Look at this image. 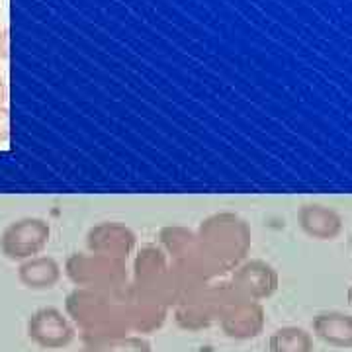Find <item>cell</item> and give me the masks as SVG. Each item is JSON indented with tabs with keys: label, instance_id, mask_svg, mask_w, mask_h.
I'll use <instances>...</instances> for the list:
<instances>
[{
	"label": "cell",
	"instance_id": "obj_11",
	"mask_svg": "<svg viewBox=\"0 0 352 352\" xmlns=\"http://www.w3.org/2000/svg\"><path fill=\"white\" fill-rule=\"evenodd\" d=\"M10 139V110L8 106H0V143Z\"/></svg>",
	"mask_w": 352,
	"mask_h": 352
},
{
	"label": "cell",
	"instance_id": "obj_3",
	"mask_svg": "<svg viewBox=\"0 0 352 352\" xmlns=\"http://www.w3.org/2000/svg\"><path fill=\"white\" fill-rule=\"evenodd\" d=\"M342 215L321 201H305L298 210V226L309 239H337L342 231Z\"/></svg>",
	"mask_w": 352,
	"mask_h": 352
},
{
	"label": "cell",
	"instance_id": "obj_7",
	"mask_svg": "<svg viewBox=\"0 0 352 352\" xmlns=\"http://www.w3.org/2000/svg\"><path fill=\"white\" fill-rule=\"evenodd\" d=\"M133 243V233L120 221H104L100 226L92 227L88 233V245L104 252H127Z\"/></svg>",
	"mask_w": 352,
	"mask_h": 352
},
{
	"label": "cell",
	"instance_id": "obj_8",
	"mask_svg": "<svg viewBox=\"0 0 352 352\" xmlns=\"http://www.w3.org/2000/svg\"><path fill=\"white\" fill-rule=\"evenodd\" d=\"M18 276L25 288L50 289L59 282L61 268H59L57 261L51 256H32L22 263Z\"/></svg>",
	"mask_w": 352,
	"mask_h": 352
},
{
	"label": "cell",
	"instance_id": "obj_1",
	"mask_svg": "<svg viewBox=\"0 0 352 352\" xmlns=\"http://www.w3.org/2000/svg\"><path fill=\"white\" fill-rule=\"evenodd\" d=\"M51 227L41 217H22L2 231L0 251L10 261H28L47 247Z\"/></svg>",
	"mask_w": 352,
	"mask_h": 352
},
{
	"label": "cell",
	"instance_id": "obj_15",
	"mask_svg": "<svg viewBox=\"0 0 352 352\" xmlns=\"http://www.w3.org/2000/svg\"><path fill=\"white\" fill-rule=\"evenodd\" d=\"M351 247H352V235H351Z\"/></svg>",
	"mask_w": 352,
	"mask_h": 352
},
{
	"label": "cell",
	"instance_id": "obj_10",
	"mask_svg": "<svg viewBox=\"0 0 352 352\" xmlns=\"http://www.w3.org/2000/svg\"><path fill=\"white\" fill-rule=\"evenodd\" d=\"M270 352H311L314 339L302 327H282L272 333L268 340Z\"/></svg>",
	"mask_w": 352,
	"mask_h": 352
},
{
	"label": "cell",
	"instance_id": "obj_5",
	"mask_svg": "<svg viewBox=\"0 0 352 352\" xmlns=\"http://www.w3.org/2000/svg\"><path fill=\"white\" fill-rule=\"evenodd\" d=\"M235 284L251 300L270 298L278 288L276 270L264 261H249L235 274Z\"/></svg>",
	"mask_w": 352,
	"mask_h": 352
},
{
	"label": "cell",
	"instance_id": "obj_13",
	"mask_svg": "<svg viewBox=\"0 0 352 352\" xmlns=\"http://www.w3.org/2000/svg\"><path fill=\"white\" fill-rule=\"evenodd\" d=\"M6 96H8V90H6V82H4V78L0 76V106H4V102H6Z\"/></svg>",
	"mask_w": 352,
	"mask_h": 352
},
{
	"label": "cell",
	"instance_id": "obj_6",
	"mask_svg": "<svg viewBox=\"0 0 352 352\" xmlns=\"http://www.w3.org/2000/svg\"><path fill=\"white\" fill-rule=\"evenodd\" d=\"M314 333L331 346L352 349V315L342 311H323L315 315Z\"/></svg>",
	"mask_w": 352,
	"mask_h": 352
},
{
	"label": "cell",
	"instance_id": "obj_4",
	"mask_svg": "<svg viewBox=\"0 0 352 352\" xmlns=\"http://www.w3.org/2000/svg\"><path fill=\"white\" fill-rule=\"evenodd\" d=\"M30 339H34L43 349H61L73 340V327L65 319V315L53 307L39 309L32 315L28 323Z\"/></svg>",
	"mask_w": 352,
	"mask_h": 352
},
{
	"label": "cell",
	"instance_id": "obj_12",
	"mask_svg": "<svg viewBox=\"0 0 352 352\" xmlns=\"http://www.w3.org/2000/svg\"><path fill=\"white\" fill-rule=\"evenodd\" d=\"M10 57V36H8V28H4L0 32V59L8 61Z\"/></svg>",
	"mask_w": 352,
	"mask_h": 352
},
{
	"label": "cell",
	"instance_id": "obj_9",
	"mask_svg": "<svg viewBox=\"0 0 352 352\" xmlns=\"http://www.w3.org/2000/svg\"><path fill=\"white\" fill-rule=\"evenodd\" d=\"M264 325V311L258 303H241L237 309L227 315L226 331L237 339H251L256 337Z\"/></svg>",
	"mask_w": 352,
	"mask_h": 352
},
{
	"label": "cell",
	"instance_id": "obj_2",
	"mask_svg": "<svg viewBox=\"0 0 352 352\" xmlns=\"http://www.w3.org/2000/svg\"><path fill=\"white\" fill-rule=\"evenodd\" d=\"M201 241L212 247L219 245V252L229 258H241L251 247V229L239 215L221 212L201 223Z\"/></svg>",
	"mask_w": 352,
	"mask_h": 352
},
{
	"label": "cell",
	"instance_id": "obj_14",
	"mask_svg": "<svg viewBox=\"0 0 352 352\" xmlns=\"http://www.w3.org/2000/svg\"><path fill=\"white\" fill-rule=\"evenodd\" d=\"M349 302H351V305H352V288L349 289Z\"/></svg>",
	"mask_w": 352,
	"mask_h": 352
}]
</instances>
